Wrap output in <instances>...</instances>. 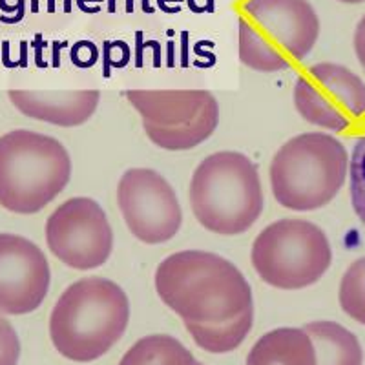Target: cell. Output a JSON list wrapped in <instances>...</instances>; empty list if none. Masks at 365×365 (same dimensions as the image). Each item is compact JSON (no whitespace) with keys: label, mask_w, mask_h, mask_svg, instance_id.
<instances>
[{"label":"cell","mask_w":365,"mask_h":365,"mask_svg":"<svg viewBox=\"0 0 365 365\" xmlns=\"http://www.w3.org/2000/svg\"><path fill=\"white\" fill-rule=\"evenodd\" d=\"M130 299L115 282L88 276L71 283L55 303L50 336L55 349L71 361L99 360L125 336Z\"/></svg>","instance_id":"cell-2"},{"label":"cell","mask_w":365,"mask_h":365,"mask_svg":"<svg viewBox=\"0 0 365 365\" xmlns=\"http://www.w3.org/2000/svg\"><path fill=\"white\" fill-rule=\"evenodd\" d=\"M319 37L309 0H247L237 21V51L247 68L274 73L302 63Z\"/></svg>","instance_id":"cell-4"},{"label":"cell","mask_w":365,"mask_h":365,"mask_svg":"<svg viewBox=\"0 0 365 365\" xmlns=\"http://www.w3.org/2000/svg\"><path fill=\"white\" fill-rule=\"evenodd\" d=\"M71 178V158L55 137L13 130L0 137V207L15 214H37Z\"/></svg>","instance_id":"cell-6"},{"label":"cell","mask_w":365,"mask_h":365,"mask_svg":"<svg viewBox=\"0 0 365 365\" xmlns=\"http://www.w3.org/2000/svg\"><path fill=\"white\" fill-rule=\"evenodd\" d=\"M21 358V341L17 332L4 316H0V365H17Z\"/></svg>","instance_id":"cell-20"},{"label":"cell","mask_w":365,"mask_h":365,"mask_svg":"<svg viewBox=\"0 0 365 365\" xmlns=\"http://www.w3.org/2000/svg\"><path fill=\"white\" fill-rule=\"evenodd\" d=\"M50 263L41 249L19 234H0V312L29 314L48 296Z\"/></svg>","instance_id":"cell-12"},{"label":"cell","mask_w":365,"mask_h":365,"mask_svg":"<svg viewBox=\"0 0 365 365\" xmlns=\"http://www.w3.org/2000/svg\"><path fill=\"white\" fill-rule=\"evenodd\" d=\"M349 194L354 214L365 225V133L358 139L349 158Z\"/></svg>","instance_id":"cell-19"},{"label":"cell","mask_w":365,"mask_h":365,"mask_svg":"<svg viewBox=\"0 0 365 365\" xmlns=\"http://www.w3.org/2000/svg\"><path fill=\"white\" fill-rule=\"evenodd\" d=\"M316 351V365H361L364 351L353 332L336 322H311L305 325Z\"/></svg>","instance_id":"cell-15"},{"label":"cell","mask_w":365,"mask_h":365,"mask_svg":"<svg viewBox=\"0 0 365 365\" xmlns=\"http://www.w3.org/2000/svg\"><path fill=\"white\" fill-rule=\"evenodd\" d=\"M340 307L349 318L365 325V256L345 270L338 291Z\"/></svg>","instance_id":"cell-18"},{"label":"cell","mask_w":365,"mask_h":365,"mask_svg":"<svg viewBox=\"0 0 365 365\" xmlns=\"http://www.w3.org/2000/svg\"><path fill=\"white\" fill-rule=\"evenodd\" d=\"M269 175L276 203L292 212L318 210L345 185L349 154L329 133H299L274 154Z\"/></svg>","instance_id":"cell-5"},{"label":"cell","mask_w":365,"mask_h":365,"mask_svg":"<svg viewBox=\"0 0 365 365\" xmlns=\"http://www.w3.org/2000/svg\"><path fill=\"white\" fill-rule=\"evenodd\" d=\"M188 201L208 232L237 236L252 228L265 207L257 166L241 152H216L197 165Z\"/></svg>","instance_id":"cell-3"},{"label":"cell","mask_w":365,"mask_h":365,"mask_svg":"<svg viewBox=\"0 0 365 365\" xmlns=\"http://www.w3.org/2000/svg\"><path fill=\"white\" fill-rule=\"evenodd\" d=\"M46 243L58 262L75 270H93L112 256L113 230L99 203L71 197L46 221Z\"/></svg>","instance_id":"cell-10"},{"label":"cell","mask_w":365,"mask_h":365,"mask_svg":"<svg viewBox=\"0 0 365 365\" xmlns=\"http://www.w3.org/2000/svg\"><path fill=\"white\" fill-rule=\"evenodd\" d=\"M354 51H356V57L360 61L361 68L365 70V15L356 26V31H354Z\"/></svg>","instance_id":"cell-21"},{"label":"cell","mask_w":365,"mask_h":365,"mask_svg":"<svg viewBox=\"0 0 365 365\" xmlns=\"http://www.w3.org/2000/svg\"><path fill=\"white\" fill-rule=\"evenodd\" d=\"M146 137L168 152L203 145L220 125V103L208 90H128Z\"/></svg>","instance_id":"cell-8"},{"label":"cell","mask_w":365,"mask_h":365,"mask_svg":"<svg viewBox=\"0 0 365 365\" xmlns=\"http://www.w3.org/2000/svg\"><path fill=\"white\" fill-rule=\"evenodd\" d=\"M247 365H316V351L305 329H274L252 345Z\"/></svg>","instance_id":"cell-14"},{"label":"cell","mask_w":365,"mask_h":365,"mask_svg":"<svg viewBox=\"0 0 365 365\" xmlns=\"http://www.w3.org/2000/svg\"><path fill=\"white\" fill-rule=\"evenodd\" d=\"M117 207L135 240L163 245L181 230L182 210L174 187L152 168H128L117 182Z\"/></svg>","instance_id":"cell-11"},{"label":"cell","mask_w":365,"mask_h":365,"mask_svg":"<svg viewBox=\"0 0 365 365\" xmlns=\"http://www.w3.org/2000/svg\"><path fill=\"white\" fill-rule=\"evenodd\" d=\"M9 101L26 117L63 128L84 125L97 112L99 90H9Z\"/></svg>","instance_id":"cell-13"},{"label":"cell","mask_w":365,"mask_h":365,"mask_svg":"<svg viewBox=\"0 0 365 365\" xmlns=\"http://www.w3.org/2000/svg\"><path fill=\"white\" fill-rule=\"evenodd\" d=\"M292 101L303 119L329 132H349L365 120V83L341 64L307 68L296 79Z\"/></svg>","instance_id":"cell-9"},{"label":"cell","mask_w":365,"mask_h":365,"mask_svg":"<svg viewBox=\"0 0 365 365\" xmlns=\"http://www.w3.org/2000/svg\"><path fill=\"white\" fill-rule=\"evenodd\" d=\"M250 262L267 285L282 291H302L324 278L332 263V249L316 223L283 217L257 234Z\"/></svg>","instance_id":"cell-7"},{"label":"cell","mask_w":365,"mask_h":365,"mask_svg":"<svg viewBox=\"0 0 365 365\" xmlns=\"http://www.w3.org/2000/svg\"><path fill=\"white\" fill-rule=\"evenodd\" d=\"M344 4H360V2H365V0H340Z\"/></svg>","instance_id":"cell-22"},{"label":"cell","mask_w":365,"mask_h":365,"mask_svg":"<svg viewBox=\"0 0 365 365\" xmlns=\"http://www.w3.org/2000/svg\"><path fill=\"white\" fill-rule=\"evenodd\" d=\"M200 365H203V364H200Z\"/></svg>","instance_id":"cell-23"},{"label":"cell","mask_w":365,"mask_h":365,"mask_svg":"<svg viewBox=\"0 0 365 365\" xmlns=\"http://www.w3.org/2000/svg\"><path fill=\"white\" fill-rule=\"evenodd\" d=\"M155 291L185 324L220 325L254 309L252 287L232 262L207 250H181L155 270Z\"/></svg>","instance_id":"cell-1"},{"label":"cell","mask_w":365,"mask_h":365,"mask_svg":"<svg viewBox=\"0 0 365 365\" xmlns=\"http://www.w3.org/2000/svg\"><path fill=\"white\" fill-rule=\"evenodd\" d=\"M119 365H200L178 338L170 334H150L126 351Z\"/></svg>","instance_id":"cell-16"},{"label":"cell","mask_w":365,"mask_h":365,"mask_svg":"<svg viewBox=\"0 0 365 365\" xmlns=\"http://www.w3.org/2000/svg\"><path fill=\"white\" fill-rule=\"evenodd\" d=\"M254 324V309L243 312L237 318L230 319L227 324L220 325H197V324H185L188 334L195 345L207 353L223 354L230 353L234 349L240 347L245 338L249 336L250 329Z\"/></svg>","instance_id":"cell-17"}]
</instances>
